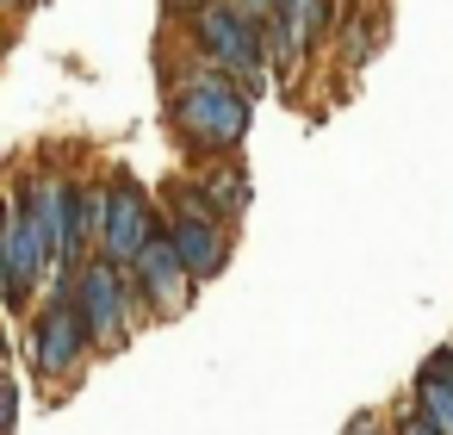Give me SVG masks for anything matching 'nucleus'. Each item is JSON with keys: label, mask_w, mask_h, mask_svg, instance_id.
Listing matches in <instances>:
<instances>
[{"label": "nucleus", "mask_w": 453, "mask_h": 435, "mask_svg": "<svg viewBox=\"0 0 453 435\" xmlns=\"http://www.w3.org/2000/svg\"><path fill=\"white\" fill-rule=\"evenodd\" d=\"M255 100H261V82H236L211 63H193L187 75L168 82V125L187 144V156L224 162L242 150V137L255 125Z\"/></svg>", "instance_id": "nucleus-1"}, {"label": "nucleus", "mask_w": 453, "mask_h": 435, "mask_svg": "<svg viewBox=\"0 0 453 435\" xmlns=\"http://www.w3.org/2000/svg\"><path fill=\"white\" fill-rule=\"evenodd\" d=\"M187 38L199 44V63H211V69H224V75H236V82H261V75L273 69V57H267V26L249 19V13H236L230 0L205 7L199 19H187Z\"/></svg>", "instance_id": "nucleus-2"}, {"label": "nucleus", "mask_w": 453, "mask_h": 435, "mask_svg": "<svg viewBox=\"0 0 453 435\" xmlns=\"http://www.w3.org/2000/svg\"><path fill=\"white\" fill-rule=\"evenodd\" d=\"M75 305H81V317H88V330H94V348H100V354L125 348V342H131V330H137V317H143L131 274H125V268H112L106 255L81 261V274H75Z\"/></svg>", "instance_id": "nucleus-3"}, {"label": "nucleus", "mask_w": 453, "mask_h": 435, "mask_svg": "<svg viewBox=\"0 0 453 435\" xmlns=\"http://www.w3.org/2000/svg\"><path fill=\"white\" fill-rule=\"evenodd\" d=\"M26 354H32V373L38 379H75L81 373V361L94 354V330H88V317H81V305L75 299H50L32 323H26Z\"/></svg>", "instance_id": "nucleus-4"}, {"label": "nucleus", "mask_w": 453, "mask_h": 435, "mask_svg": "<svg viewBox=\"0 0 453 435\" xmlns=\"http://www.w3.org/2000/svg\"><path fill=\"white\" fill-rule=\"evenodd\" d=\"M106 237H100V255L112 261V268H137V255L150 249V237L162 230V218H156V199L143 193V181L131 175V168H119L112 181H106Z\"/></svg>", "instance_id": "nucleus-5"}, {"label": "nucleus", "mask_w": 453, "mask_h": 435, "mask_svg": "<svg viewBox=\"0 0 453 435\" xmlns=\"http://www.w3.org/2000/svg\"><path fill=\"white\" fill-rule=\"evenodd\" d=\"M131 286H137V305L150 311V317H180L187 305H193V274H187V261H180V249H174V237H168V224L150 237V249L137 255V268H131Z\"/></svg>", "instance_id": "nucleus-6"}, {"label": "nucleus", "mask_w": 453, "mask_h": 435, "mask_svg": "<svg viewBox=\"0 0 453 435\" xmlns=\"http://www.w3.org/2000/svg\"><path fill=\"white\" fill-rule=\"evenodd\" d=\"M0 268H7V305H13V311H26L32 292H38V280L57 268L50 243L38 237V224L26 218L19 199L7 206V224H0Z\"/></svg>", "instance_id": "nucleus-7"}, {"label": "nucleus", "mask_w": 453, "mask_h": 435, "mask_svg": "<svg viewBox=\"0 0 453 435\" xmlns=\"http://www.w3.org/2000/svg\"><path fill=\"white\" fill-rule=\"evenodd\" d=\"M174 218H168V237H174V249H180V261H187V274L193 280H218L224 268H230V224H218L205 206H193L180 187H174Z\"/></svg>", "instance_id": "nucleus-8"}, {"label": "nucleus", "mask_w": 453, "mask_h": 435, "mask_svg": "<svg viewBox=\"0 0 453 435\" xmlns=\"http://www.w3.org/2000/svg\"><path fill=\"white\" fill-rule=\"evenodd\" d=\"M193 206H205L218 224H230L236 230V218L249 212V199H255V187H249V168L236 162V156H224V162H205L199 168V181H187L180 187Z\"/></svg>", "instance_id": "nucleus-9"}, {"label": "nucleus", "mask_w": 453, "mask_h": 435, "mask_svg": "<svg viewBox=\"0 0 453 435\" xmlns=\"http://www.w3.org/2000/svg\"><path fill=\"white\" fill-rule=\"evenodd\" d=\"M379 44H385V13L372 7V13H354L348 26H342V63H372L379 57Z\"/></svg>", "instance_id": "nucleus-10"}, {"label": "nucleus", "mask_w": 453, "mask_h": 435, "mask_svg": "<svg viewBox=\"0 0 453 435\" xmlns=\"http://www.w3.org/2000/svg\"><path fill=\"white\" fill-rule=\"evenodd\" d=\"M205 7H218V0H162V13H168V19H199Z\"/></svg>", "instance_id": "nucleus-11"}, {"label": "nucleus", "mask_w": 453, "mask_h": 435, "mask_svg": "<svg viewBox=\"0 0 453 435\" xmlns=\"http://www.w3.org/2000/svg\"><path fill=\"white\" fill-rule=\"evenodd\" d=\"M230 7H236V13H249V19H261V26H267V19H273V13H280V0H230Z\"/></svg>", "instance_id": "nucleus-12"}, {"label": "nucleus", "mask_w": 453, "mask_h": 435, "mask_svg": "<svg viewBox=\"0 0 453 435\" xmlns=\"http://www.w3.org/2000/svg\"><path fill=\"white\" fill-rule=\"evenodd\" d=\"M342 435H385V416H379V410H360V416H354Z\"/></svg>", "instance_id": "nucleus-13"}, {"label": "nucleus", "mask_w": 453, "mask_h": 435, "mask_svg": "<svg viewBox=\"0 0 453 435\" xmlns=\"http://www.w3.org/2000/svg\"><path fill=\"white\" fill-rule=\"evenodd\" d=\"M397 435H441V429H434V423H422V416H410V423H403Z\"/></svg>", "instance_id": "nucleus-14"}, {"label": "nucleus", "mask_w": 453, "mask_h": 435, "mask_svg": "<svg viewBox=\"0 0 453 435\" xmlns=\"http://www.w3.org/2000/svg\"><path fill=\"white\" fill-rule=\"evenodd\" d=\"M7 7H13V13H26V7H32V0H7Z\"/></svg>", "instance_id": "nucleus-15"}]
</instances>
